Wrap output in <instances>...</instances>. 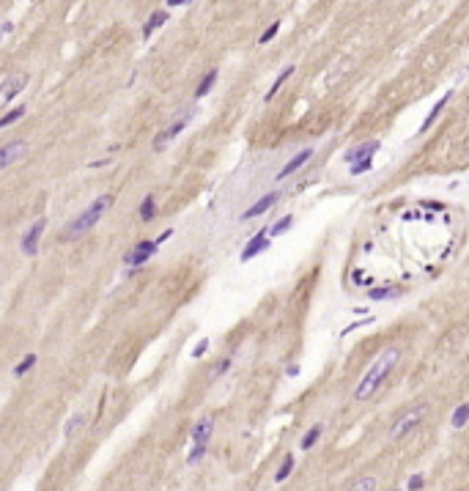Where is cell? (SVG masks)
<instances>
[{"mask_svg": "<svg viewBox=\"0 0 469 491\" xmlns=\"http://www.w3.org/2000/svg\"><path fill=\"white\" fill-rule=\"evenodd\" d=\"M425 412H428V406H425V403H420V406H412V409H409V412L403 414L401 420H398L395 425H392L390 436H392V439H401L403 434H409V431H412L414 425H420V420L425 417Z\"/></svg>", "mask_w": 469, "mask_h": 491, "instance_id": "3957f363", "label": "cell"}, {"mask_svg": "<svg viewBox=\"0 0 469 491\" xmlns=\"http://www.w3.org/2000/svg\"><path fill=\"white\" fill-rule=\"evenodd\" d=\"M466 423H469V403H461V406L453 412V417H450V425H453V428H464Z\"/></svg>", "mask_w": 469, "mask_h": 491, "instance_id": "ac0fdd59", "label": "cell"}, {"mask_svg": "<svg viewBox=\"0 0 469 491\" xmlns=\"http://www.w3.org/2000/svg\"><path fill=\"white\" fill-rule=\"evenodd\" d=\"M398 285H382V288H373L371 291V299H387V296H395L398 294Z\"/></svg>", "mask_w": 469, "mask_h": 491, "instance_id": "d4e9b609", "label": "cell"}, {"mask_svg": "<svg viewBox=\"0 0 469 491\" xmlns=\"http://www.w3.org/2000/svg\"><path fill=\"white\" fill-rule=\"evenodd\" d=\"M33 365H36V354H28V357H25V360L20 362V365L14 368V376H25V373L31 371Z\"/></svg>", "mask_w": 469, "mask_h": 491, "instance_id": "484cf974", "label": "cell"}, {"mask_svg": "<svg viewBox=\"0 0 469 491\" xmlns=\"http://www.w3.org/2000/svg\"><path fill=\"white\" fill-rule=\"evenodd\" d=\"M423 483H425L423 475H412V477H409V491H420V488H423Z\"/></svg>", "mask_w": 469, "mask_h": 491, "instance_id": "f546056e", "label": "cell"}, {"mask_svg": "<svg viewBox=\"0 0 469 491\" xmlns=\"http://www.w3.org/2000/svg\"><path fill=\"white\" fill-rule=\"evenodd\" d=\"M277 198H280V192H269V195H263V198H261V201H258V203H253V206H250V209H247V212H244V214H242V217H244V220H253V217H261V214H263V212H269V209H272V206H274V203H277Z\"/></svg>", "mask_w": 469, "mask_h": 491, "instance_id": "7c38bea8", "label": "cell"}, {"mask_svg": "<svg viewBox=\"0 0 469 491\" xmlns=\"http://www.w3.org/2000/svg\"><path fill=\"white\" fill-rule=\"evenodd\" d=\"M113 201L115 198L113 195H99L96 201L91 203V206L85 209V212H80L77 217L72 220L66 228H63V233H61V242H74V239H80V236H85L88 231H91L93 225L99 223V220L104 217V212H107L110 206H113Z\"/></svg>", "mask_w": 469, "mask_h": 491, "instance_id": "7a4b0ae2", "label": "cell"}, {"mask_svg": "<svg viewBox=\"0 0 469 491\" xmlns=\"http://www.w3.org/2000/svg\"><path fill=\"white\" fill-rule=\"evenodd\" d=\"M382 148V143L379 140H368V143H362V145H357V148H351V151H346V162H362V159H373V154Z\"/></svg>", "mask_w": 469, "mask_h": 491, "instance_id": "9c48e42d", "label": "cell"}, {"mask_svg": "<svg viewBox=\"0 0 469 491\" xmlns=\"http://www.w3.org/2000/svg\"><path fill=\"white\" fill-rule=\"evenodd\" d=\"M11 28H14V25H11V22H3V28H0V42H3V36H6V33H11Z\"/></svg>", "mask_w": 469, "mask_h": 491, "instance_id": "d6a6232c", "label": "cell"}, {"mask_svg": "<svg viewBox=\"0 0 469 491\" xmlns=\"http://www.w3.org/2000/svg\"><path fill=\"white\" fill-rule=\"evenodd\" d=\"M168 17H171L168 11H154V14H151L148 20H145V25H143V36H151V33H154L160 25H165Z\"/></svg>", "mask_w": 469, "mask_h": 491, "instance_id": "2e32d148", "label": "cell"}, {"mask_svg": "<svg viewBox=\"0 0 469 491\" xmlns=\"http://www.w3.org/2000/svg\"><path fill=\"white\" fill-rule=\"evenodd\" d=\"M22 115H25V107H22V104H20V107H14V110H9V113H6L3 118H0V129H6V126H11V124H14V121H20Z\"/></svg>", "mask_w": 469, "mask_h": 491, "instance_id": "603a6c76", "label": "cell"}, {"mask_svg": "<svg viewBox=\"0 0 469 491\" xmlns=\"http://www.w3.org/2000/svg\"><path fill=\"white\" fill-rule=\"evenodd\" d=\"M157 247H160V244L151 242V239H145V242H137V244H134V250L126 255V266H140V264H145V261H148L151 255L157 253Z\"/></svg>", "mask_w": 469, "mask_h": 491, "instance_id": "8992f818", "label": "cell"}, {"mask_svg": "<svg viewBox=\"0 0 469 491\" xmlns=\"http://www.w3.org/2000/svg\"><path fill=\"white\" fill-rule=\"evenodd\" d=\"M154 214H157V201H154V195H145L143 203H140V220H143V223H151Z\"/></svg>", "mask_w": 469, "mask_h": 491, "instance_id": "e0dca14e", "label": "cell"}, {"mask_svg": "<svg viewBox=\"0 0 469 491\" xmlns=\"http://www.w3.org/2000/svg\"><path fill=\"white\" fill-rule=\"evenodd\" d=\"M373 488H376V477L368 475V477H362V480H357L349 491H373Z\"/></svg>", "mask_w": 469, "mask_h": 491, "instance_id": "4316f807", "label": "cell"}, {"mask_svg": "<svg viewBox=\"0 0 469 491\" xmlns=\"http://www.w3.org/2000/svg\"><path fill=\"white\" fill-rule=\"evenodd\" d=\"M266 233L269 231H258L253 239H250L247 244H244V250H242V261H250V258H255L258 253H263V250H269V239H266Z\"/></svg>", "mask_w": 469, "mask_h": 491, "instance_id": "8fae6325", "label": "cell"}, {"mask_svg": "<svg viewBox=\"0 0 469 491\" xmlns=\"http://www.w3.org/2000/svg\"><path fill=\"white\" fill-rule=\"evenodd\" d=\"M373 168V159H362V162H354V165L349 168L351 176H360V173H368Z\"/></svg>", "mask_w": 469, "mask_h": 491, "instance_id": "83f0119b", "label": "cell"}, {"mask_svg": "<svg viewBox=\"0 0 469 491\" xmlns=\"http://www.w3.org/2000/svg\"><path fill=\"white\" fill-rule=\"evenodd\" d=\"M291 469H294V453H288L283 458V464H280V469H277V475H274V480L277 483H285L288 480V475H291Z\"/></svg>", "mask_w": 469, "mask_h": 491, "instance_id": "ffe728a7", "label": "cell"}, {"mask_svg": "<svg viewBox=\"0 0 469 491\" xmlns=\"http://www.w3.org/2000/svg\"><path fill=\"white\" fill-rule=\"evenodd\" d=\"M212 428H214L212 417H201V420H198V425L192 428V447H206L209 439H212Z\"/></svg>", "mask_w": 469, "mask_h": 491, "instance_id": "30bf717a", "label": "cell"}, {"mask_svg": "<svg viewBox=\"0 0 469 491\" xmlns=\"http://www.w3.org/2000/svg\"><path fill=\"white\" fill-rule=\"evenodd\" d=\"M44 228H47V220L42 217V220H36V223L31 225V231H28L25 236H22L20 250H22L25 255H36V253H39V239H42Z\"/></svg>", "mask_w": 469, "mask_h": 491, "instance_id": "5b68a950", "label": "cell"}, {"mask_svg": "<svg viewBox=\"0 0 469 491\" xmlns=\"http://www.w3.org/2000/svg\"><path fill=\"white\" fill-rule=\"evenodd\" d=\"M25 151H28V143H22V140H11V143L0 145V171H3V168H9L11 162L22 159V156H25Z\"/></svg>", "mask_w": 469, "mask_h": 491, "instance_id": "ba28073f", "label": "cell"}, {"mask_svg": "<svg viewBox=\"0 0 469 491\" xmlns=\"http://www.w3.org/2000/svg\"><path fill=\"white\" fill-rule=\"evenodd\" d=\"M291 74H294V63H288V66H285L283 72L277 74V80H274V83H272V88L266 91V96H263V102H272V96H274V93H277L280 88H283V85H285V80H288Z\"/></svg>", "mask_w": 469, "mask_h": 491, "instance_id": "5bb4252c", "label": "cell"}, {"mask_svg": "<svg viewBox=\"0 0 469 491\" xmlns=\"http://www.w3.org/2000/svg\"><path fill=\"white\" fill-rule=\"evenodd\" d=\"M321 431H324V428H321V425H313V428H307V434L302 436V442H299V447H302V450H310V447L316 445V442L321 439Z\"/></svg>", "mask_w": 469, "mask_h": 491, "instance_id": "d6986e66", "label": "cell"}, {"mask_svg": "<svg viewBox=\"0 0 469 491\" xmlns=\"http://www.w3.org/2000/svg\"><path fill=\"white\" fill-rule=\"evenodd\" d=\"M395 365H398V349H384V352L376 357V362L368 368V373L362 376V382L357 384L354 398L357 401H368L384 384V379L392 373V368H395Z\"/></svg>", "mask_w": 469, "mask_h": 491, "instance_id": "6da1fadb", "label": "cell"}, {"mask_svg": "<svg viewBox=\"0 0 469 491\" xmlns=\"http://www.w3.org/2000/svg\"><path fill=\"white\" fill-rule=\"evenodd\" d=\"M80 425H85V414H83V412L72 414V417L66 420V425H63V434H66V436H74V434H77Z\"/></svg>", "mask_w": 469, "mask_h": 491, "instance_id": "44dd1931", "label": "cell"}, {"mask_svg": "<svg viewBox=\"0 0 469 491\" xmlns=\"http://www.w3.org/2000/svg\"><path fill=\"white\" fill-rule=\"evenodd\" d=\"M277 31H280V20H277V22H272V25H269L266 31H263V36L258 39V42H261V44H269L274 36H277Z\"/></svg>", "mask_w": 469, "mask_h": 491, "instance_id": "f1b7e54d", "label": "cell"}, {"mask_svg": "<svg viewBox=\"0 0 469 491\" xmlns=\"http://www.w3.org/2000/svg\"><path fill=\"white\" fill-rule=\"evenodd\" d=\"M310 156H313V148H302V151H299V154L294 156V159H288V162H285V165H283V171L277 173V181L288 179L291 173H294V171H299V168H302L304 162L310 159Z\"/></svg>", "mask_w": 469, "mask_h": 491, "instance_id": "4fadbf2b", "label": "cell"}, {"mask_svg": "<svg viewBox=\"0 0 469 491\" xmlns=\"http://www.w3.org/2000/svg\"><path fill=\"white\" fill-rule=\"evenodd\" d=\"M291 223H294V217H291V214H285V217H280L277 223L269 228V233H272V236H280V233H285L291 228Z\"/></svg>", "mask_w": 469, "mask_h": 491, "instance_id": "cb8c5ba5", "label": "cell"}, {"mask_svg": "<svg viewBox=\"0 0 469 491\" xmlns=\"http://www.w3.org/2000/svg\"><path fill=\"white\" fill-rule=\"evenodd\" d=\"M228 368H231V360H222V362H220V368H217V373H214V376H220V373H225Z\"/></svg>", "mask_w": 469, "mask_h": 491, "instance_id": "1f68e13d", "label": "cell"}, {"mask_svg": "<svg viewBox=\"0 0 469 491\" xmlns=\"http://www.w3.org/2000/svg\"><path fill=\"white\" fill-rule=\"evenodd\" d=\"M214 80H217V72L212 69V72H209L206 77L201 80V85H198V91H195V99H203V96H206V93L214 88Z\"/></svg>", "mask_w": 469, "mask_h": 491, "instance_id": "7402d4cb", "label": "cell"}, {"mask_svg": "<svg viewBox=\"0 0 469 491\" xmlns=\"http://www.w3.org/2000/svg\"><path fill=\"white\" fill-rule=\"evenodd\" d=\"M450 96H453V91H447V93H444V96H442V99H439V102H436V104H433V107H431V113H428V118L423 121V126H420V132H425V129H428V126H431V124H433V121H436V118H439V113H442V110H444V104H447V102H450Z\"/></svg>", "mask_w": 469, "mask_h": 491, "instance_id": "9a60e30c", "label": "cell"}, {"mask_svg": "<svg viewBox=\"0 0 469 491\" xmlns=\"http://www.w3.org/2000/svg\"><path fill=\"white\" fill-rule=\"evenodd\" d=\"M206 349H209V341H201V343H198V346L195 349H192V357H203V354H206Z\"/></svg>", "mask_w": 469, "mask_h": 491, "instance_id": "4dcf8cb0", "label": "cell"}, {"mask_svg": "<svg viewBox=\"0 0 469 491\" xmlns=\"http://www.w3.org/2000/svg\"><path fill=\"white\" fill-rule=\"evenodd\" d=\"M192 115H195V110H187V113H184V115H179V118H176L173 124L168 126V129H162V132L154 137V148L160 151V148H165V143H171L173 137H179V134L187 129V124L192 121Z\"/></svg>", "mask_w": 469, "mask_h": 491, "instance_id": "277c9868", "label": "cell"}, {"mask_svg": "<svg viewBox=\"0 0 469 491\" xmlns=\"http://www.w3.org/2000/svg\"><path fill=\"white\" fill-rule=\"evenodd\" d=\"M28 85V74H17V77H9L0 83V104L11 102L14 96H20V91H25Z\"/></svg>", "mask_w": 469, "mask_h": 491, "instance_id": "52a82bcc", "label": "cell"}]
</instances>
